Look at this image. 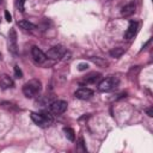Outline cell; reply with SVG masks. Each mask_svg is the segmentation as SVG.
I'll list each match as a JSON object with an SVG mask.
<instances>
[{"mask_svg": "<svg viewBox=\"0 0 153 153\" xmlns=\"http://www.w3.org/2000/svg\"><path fill=\"white\" fill-rule=\"evenodd\" d=\"M18 26H20L22 29H24L26 31H33L36 29V25L30 23L29 20H19L18 22Z\"/></svg>", "mask_w": 153, "mask_h": 153, "instance_id": "12", "label": "cell"}, {"mask_svg": "<svg viewBox=\"0 0 153 153\" xmlns=\"http://www.w3.org/2000/svg\"><path fill=\"white\" fill-rule=\"evenodd\" d=\"M66 54V49L62 47V45H55L53 48H50L45 56L47 59H53V60H57V59H61L63 55Z\"/></svg>", "mask_w": 153, "mask_h": 153, "instance_id": "5", "label": "cell"}, {"mask_svg": "<svg viewBox=\"0 0 153 153\" xmlns=\"http://www.w3.org/2000/svg\"><path fill=\"white\" fill-rule=\"evenodd\" d=\"M63 133H65L66 137H67L69 141H74V140H75V133H74V130H73L72 128L65 127V128H63Z\"/></svg>", "mask_w": 153, "mask_h": 153, "instance_id": "14", "label": "cell"}, {"mask_svg": "<svg viewBox=\"0 0 153 153\" xmlns=\"http://www.w3.org/2000/svg\"><path fill=\"white\" fill-rule=\"evenodd\" d=\"M134 12H135V5L134 4H128V5L123 6L121 10V14L123 17H130Z\"/></svg>", "mask_w": 153, "mask_h": 153, "instance_id": "11", "label": "cell"}, {"mask_svg": "<svg viewBox=\"0 0 153 153\" xmlns=\"http://www.w3.org/2000/svg\"><path fill=\"white\" fill-rule=\"evenodd\" d=\"M100 74L99 73H91L90 75H87L86 76V79H85V81L86 82H88V84H96L99 79H100Z\"/></svg>", "mask_w": 153, "mask_h": 153, "instance_id": "13", "label": "cell"}, {"mask_svg": "<svg viewBox=\"0 0 153 153\" xmlns=\"http://www.w3.org/2000/svg\"><path fill=\"white\" fill-rule=\"evenodd\" d=\"M118 85V79L116 76H109L103 79L99 84H98V90L100 92H110L112 90H115Z\"/></svg>", "mask_w": 153, "mask_h": 153, "instance_id": "3", "label": "cell"}, {"mask_svg": "<svg viewBox=\"0 0 153 153\" xmlns=\"http://www.w3.org/2000/svg\"><path fill=\"white\" fill-rule=\"evenodd\" d=\"M123 53H124V49H123V48H121V47H117V48L111 49L109 54H110V56H111V57H116V59H117V57H120Z\"/></svg>", "mask_w": 153, "mask_h": 153, "instance_id": "15", "label": "cell"}, {"mask_svg": "<svg viewBox=\"0 0 153 153\" xmlns=\"http://www.w3.org/2000/svg\"><path fill=\"white\" fill-rule=\"evenodd\" d=\"M42 90V84L38 79H31L23 86V93L26 98H33L39 94Z\"/></svg>", "mask_w": 153, "mask_h": 153, "instance_id": "1", "label": "cell"}, {"mask_svg": "<svg viewBox=\"0 0 153 153\" xmlns=\"http://www.w3.org/2000/svg\"><path fill=\"white\" fill-rule=\"evenodd\" d=\"M24 2H25V0H17V2H16V6L20 12H24Z\"/></svg>", "mask_w": 153, "mask_h": 153, "instance_id": "17", "label": "cell"}, {"mask_svg": "<svg viewBox=\"0 0 153 153\" xmlns=\"http://www.w3.org/2000/svg\"><path fill=\"white\" fill-rule=\"evenodd\" d=\"M67 110V102L65 100H54L49 104V111L54 115H61Z\"/></svg>", "mask_w": 153, "mask_h": 153, "instance_id": "4", "label": "cell"}, {"mask_svg": "<svg viewBox=\"0 0 153 153\" xmlns=\"http://www.w3.org/2000/svg\"><path fill=\"white\" fill-rule=\"evenodd\" d=\"M74 96L78 98V99H81V100H86V99H90L92 96H93V91L87 88V87H81L79 90L75 91Z\"/></svg>", "mask_w": 153, "mask_h": 153, "instance_id": "8", "label": "cell"}, {"mask_svg": "<svg viewBox=\"0 0 153 153\" xmlns=\"http://www.w3.org/2000/svg\"><path fill=\"white\" fill-rule=\"evenodd\" d=\"M1 2H2V0H0V4H1Z\"/></svg>", "mask_w": 153, "mask_h": 153, "instance_id": "23", "label": "cell"}, {"mask_svg": "<svg viewBox=\"0 0 153 153\" xmlns=\"http://www.w3.org/2000/svg\"><path fill=\"white\" fill-rule=\"evenodd\" d=\"M90 60L93 63L98 65V66H108V61L104 60V59H100V57H90Z\"/></svg>", "mask_w": 153, "mask_h": 153, "instance_id": "16", "label": "cell"}, {"mask_svg": "<svg viewBox=\"0 0 153 153\" xmlns=\"http://www.w3.org/2000/svg\"><path fill=\"white\" fill-rule=\"evenodd\" d=\"M137 27H139V23L135 22V20H131V22L129 23V26H128L127 31H126L124 35H123L124 38H126V39H130V38H133V37L135 36L136 31H137Z\"/></svg>", "mask_w": 153, "mask_h": 153, "instance_id": "9", "label": "cell"}, {"mask_svg": "<svg viewBox=\"0 0 153 153\" xmlns=\"http://www.w3.org/2000/svg\"><path fill=\"white\" fill-rule=\"evenodd\" d=\"M88 68V65L87 63H84V62H81V63H79L78 65V69L80 71V72H82V71H86Z\"/></svg>", "mask_w": 153, "mask_h": 153, "instance_id": "19", "label": "cell"}, {"mask_svg": "<svg viewBox=\"0 0 153 153\" xmlns=\"http://www.w3.org/2000/svg\"><path fill=\"white\" fill-rule=\"evenodd\" d=\"M5 19L7 22H12V14L8 12V11H5Z\"/></svg>", "mask_w": 153, "mask_h": 153, "instance_id": "20", "label": "cell"}, {"mask_svg": "<svg viewBox=\"0 0 153 153\" xmlns=\"http://www.w3.org/2000/svg\"><path fill=\"white\" fill-rule=\"evenodd\" d=\"M1 59H2V55H1V53H0V60H1Z\"/></svg>", "mask_w": 153, "mask_h": 153, "instance_id": "22", "label": "cell"}, {"mask_svg": "<svg viewBox=\"0 0 153 153\" xmlns=\"http://www.w3.org/2000/svg\"><path fill=\"white\" fill-rule=\"evenodd\" d=\"M14 75L17 76V78H22L23 76V72H22V69L19 68V66H14Z\"/></svg>", "mask_w": 153, "mask_h": 153, "instance_id": "18", "label": "cell"}, {"mask_svg": "<svg viewBox=\"0 0 153 153\" xmlns=\"http://www.w3.org/2000/svg\"><path fill=\"white\" fill-rule=\"evenodd\" d=\"M146 112H147V115H148L149 117H152V116H153V109H152V108H148V109L146 110Z\"/></svg>", "mask_w": 153, "mask_h": 153, "instance_id": "21", "label": "cell"}, {"mask_svg": "<svg viewBox=\"0 0 153 153\" xmlns=\"http://www.w3.org/2000/svg\"><path fill=\"white\" fill-rule=\"evenodd\" d=\"M8 50L17 56L18 55V44H17V32L14 29H11L8 32Z\"/></svg>", "mask_w": 153, "mask_h": 153, "instance_id": "6", "label": "cell"}, {"mask_svg": "<svg viewBox=\"0 0 153 153\" xmlns=\"http://www.w3.org/2000/svg\"><path fill=\"white\" fill-rule=\"evenodd\" d=\"M30 117L32 122L41 128H47L53 123V117L47 112H31Z\"/></svg>", "mask_w": 153, "mask_h": 153, "instance_id": "2", "label": "cell"}, {"mask_svg": "<svg viewBox=\"0 0 153 153\" xmlns=\"http://www.w3.org/2000/svg\"><path fill=\"white\" fill-rule=\"evenodd\" d=\"M31 55H32L33 61H35L36 63H38V65L44 63L45 60H47L45 54H44L38 47H32V49H31Z\"/></svg>", "mask_w": 153, "mask_h": 153, "instance_id": "7", "label": "cell"}, {"mask_svg": "<svg viewBox=\"0 0 153 153\" xmlns=\"http://www.w3.org/2000/svg\"><path fill=\"white\" fill-rule=\"evenodd\" d=\"M14 86V82L12 80V78L7 74H1L0 75V87L2 90H7V88H12Z\"/></svg>", "mask_w": 153, "mask_h": 153, "instance_id": "10", "label": "cell"}]
</instances>
